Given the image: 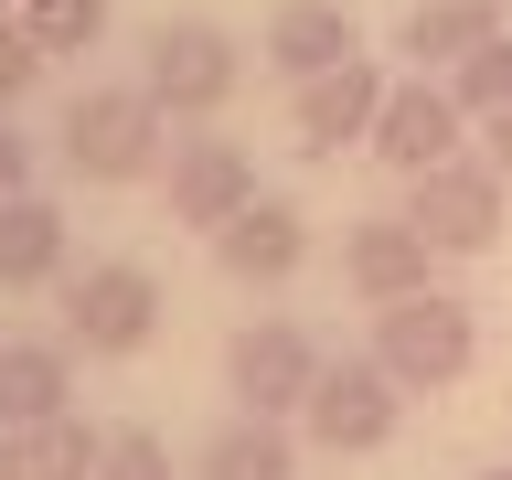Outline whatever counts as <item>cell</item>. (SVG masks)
<instances>
[{
	"mask_svg": "<svg viewBox=\"0 0 512 480\" xmlns=\"http://www.w3.org/2000/svg\"><path fill=\"white\" fill-rule=\"evenodd\" d=\"M54 160L75 182L96 192H128V182H160V160H171V118H160V96L128 75V86H75L54 107Z\"/></svg>",
	"mask_w": 512,
	"mask_h": 480,
	"instance_id": "cell-1",
	"label": "cell"
},
{
	"mask_svg": "<svg viewBox=\"0 0 512 480\" xmlns=\"http://www.w3.org/2000/svg\"><path fill=\"white\" fill-rule=\"evenodd\" d=\"M160 278L139 267V256H86L75 278L54 288V320H64V342L86 352V363H128V352H150L160 342Z\"/></svg>",
	"mask_w": 512,
	"mask_h": 480,
	"instance_id": "cell-2",
	"label": "cell"
},
{
	"mask_svg": "<svg viewBox=\"0 0 512 480\" xmlns=\"http://www.w3.org/2000/svg\"><path fill=\"white\" fill-rule=\"evenodd\" d=\"M139 86L160 96V118H214L224 96L246 86V43L224 22H203V11H182V22H150V43H139Z\"/></svg>",
	"mask_w": 512,
	"mask_h": 480,
	"instance_id": "cell-3",
	"label": "cell"
},
{
	"mask_svg": "<svg viewBox=\"0 0 512 480\" xmlns=\"http://www.w3.org/2000/svg\"><path fill=\"white\" fill-rule=\"evenodd\" d=\"M374 363L406 384V395H448V384L480 363V320H470V299L427 288V299H395V310H374Z\"/></svg>",
	"mask_w": 512,
	"mask_h": 480,
	"instance_id": "cell-4",
	"label": "cell"
},
{
	"mask_svg": "<svg viewBox=\"0 0 512 480\" xmlns=\"http://www.w3.org/2000/svg\"><path fill=\"white\" fill-rule=\"evenodd\" d=\"M395 214H406L438 256H491V246H502V224H512V182L480 150H459V160H438V171H416Z\"/></svg>",
	"mask_w": 512,
	"mask_h": 480,
	"instance_id": "cell-5",
	"label": "cell"
},
{
	"mask_svg": "<svg viewBox=\"0 0 512 480\" xmlns=\"http://www.w3.org/2000/svg\"><path fill=\"white\" fill-rule=\"evenodd\" d=\"M395 427H406V384L384 374L374 352H331L320 384H310V406H299V438L331 448V459H374Z\"/></svg>",
	"mask_w": 512,
	"mask_h": 480,
	"instance_id": "cell-6",
	"label": "cell"
},
{
	"mask_svg": "<svg viewBox=\"0 0 512 480\" xmlns=\"http://www.w3.org/2000/svg\"><path fill=\"white\" fill-rule=\"evenodd\" d=\"M320 331L310 320H246L235 342H224V395H235V416H278V427H299V406H310V384H320Z\"/></svg>",
	"mask_w": 512,
	"mask_h": 480,
	"instance_id": "cell-7",
	"label": "cell"
},
{
	"mask_svg": "<svg viewBox=\"0 0 512 480\" xmlns=\"http://www.w3.org/2000/svg\"><path fill=\"white\" fill-rule=\"evenodd\" d=\"M160 203H171V224H192V235L214 246L224 224L246 214V203H267V192H256L246 139H224V128H192V139H171V160H160Z\"/></svg>",
	"mask_w": 512,
	"mask_h": 480,
	"instance_id": "cell-8",
	"label": "cell"
},
{
	"mask_svg": "<svg viewBox=\"0 0 512 480\" xmlns=\"http://www.w3.org/2000/svg\"><path fill=\"white\" fill-rule=\"evenodd\" d=\"M384 96H395V75H384L374 54H352V64H331V75H310V86H288V139H299V160L374 150Z\"/></svg>",
	"mask_w": 512,
	"mask_h": 480,
	"instance_id": "cell-9",
	"label": "cell"
},
{
	"mask_svg": "<svg viewBox=\"0 0 512 480\" xmlns=\"http://www.w3.org/2000/svg\"><path fill=\"white\" fill-rule=\"evenodd\" d=\"M470 139H480V128H470V107L448 96V75H395V96H384V118H374V160L395 171V182L459 160Z\"/></svg>",
	"mask_w": 512,
	"mask_h": 480,
	"instance_id": "cell-10",
	"label": "cell"
},
{
	"mask_svg": "<svg viewBox=\"0 0 512 480\" xmlns=\"http://www.w3.org/2000/svg\"><path fill=\"white\" fill-rule=\"evenodd\" d=\"M427 267H438V246H427L406 214H352V224H342V288L363 299V310L427 299Z\"/></svg>",
	"mask_w": 512,
	"mask_h": 480,
	"instance_id": "cell-11",
	"label": "cell"
},
{
	"mask_svg": "<svg viewBox=\"0 0 512 480\" xmlns=\"http://www.w3.org/2000/svg\"><path fill=\"white\" fill-rule=\"evenodd\" d=\"M363 54V32H352L342 0H278L267 11V32H256V64L278 75V86H310V75H331V64Z\"/></svg>",
	"mask_w": 512,
	"mask_h": 480,
	"instance_id": "cell-12",
	"label": "cell"
},
{
	"mask_svg": "<svg viewBox=\"0 0 512 480\" xmlns=\"http://www.w3.org/2000/svg\"><path fill=\"white\" fill-rule=\"evenodd\" d=\"M214 267H224L235 288H288L299 267H310V214H299V203H278V192H267V203H246V214L214 235Z\"/></svg>",
	"mask_w": 512,
	"mask_h": 480,
	"instance_id": "cell-13",
	"label": "cell"
},
{
	"mask_svg": "<svg viewBox=\"0 0 512 480\" xmlns=\"http://www.w3.org/2000/svg\"><path fill=\"white\" fill-rule=\"evenodd\" d=\"M480 43H502V0H406L395 22V54H416V75H448Z\"/></svg>",
	"mask_w": 512,
	"mask_h": 480,
	"instance_id": "cell-14",
	"label": "cell"
},
{
	"mask_svg": "<svg viewBox=\"0 0 512 480\" xmlns=\"http://www.w3.org/2000/svg\"><path fill=\"white\" fill-rule=\"evenodd\" d=\"M75 416V342H0V427H43Z\"/></svg>",
	"mask_w": 512,
	"mask_h": 480,
	"instance_id": "cell-15",
	"label": "cell"
},
{
	"mask_svg": "<svg viewBox=\"0 0 512 480\" xmlns=\"http://www.w3.org/2000/svg\"><path fill=\"white\" fill-rule=\"evenodd\" d=\"M75 278V256H64V203L22 192V203H0V288H64Z\"/></svg>",
	"mask_w": 512,
	"mask_h": 480,
	"instance_id": "cell-16",
	"label": "cell"
},
{
	"mask_svg": "<svg viewBox=\"0 0 512 480\" xmlns=\"http://www.w3.org/2000/svg\"><path fill=\"white\" fill-rule=\"evenodd\" d=\"M192 480H299V427H278V416H224L214 438H203V459H192Z\"/></svg>",
	"mask_w": 512,
	"mask_h": 480,
	"instance_id": "cell-17",
	"label": "cell"
},
{
	"mask_svg": "<svg viewBox=\"0 0 512 480\" xmlns=\"http://www.w3.org/2000/svg\"><path fill=\"white\" fill-rule=\"evenodd\" d=\"M96 427L86 416H43V427H0V480H96Z\"/></svg>",
	"mask_w": 512,
	"mask_h": 480,
	"instance_id": "cell-18",
	"label": "cell"
},
{
	"mask_svg": "<svg viewBox=\"0 0 512 480\" xmlns=\"http://www.w3.org/2000/svg\"><path fill=\"white\" fill-rule=\"evenodd\" d=\"M43 75H54V54H43V32H32L22 11L0 0V118H22V96L43 86Z\"/></svg>",
	"mask_w": 512,
	"mask_h": 480,
	"instance_id": "cell-19",
	"label": "cell"
},
{
	"mask_svg": "<svg viewBox=\"0 0 512 480\" xmlns=\"http://www.w3.org/2000/svg\"><path fill=\"white\" fill-rule=\"evenodd\" d=\"M448 96L470 107V128L491 118V107H512V32H502V43H480L470 64H448Z\"/></svg>",
	"mask_w": 512,
	"mask_h": 480,
	"instance_id": "cell-20",
	"label": "cell"
},
{
	"mask_svg": "<svg viewBox=\"0 0 512 480\" xmlns=\"http://www.w3.org/2000/svg\"><path fill=\"white\" fill-rule=\"evenodd\" d=\"M32 32H43V54H86L96 32H107V0H11Z\"/></svg>",
	"mask_w": 512,
	"mask_h": 480,
	"instance_id": "cell-21",
	"label": "cell"
},
{
	"mask_svg": "<svg viewBox=\"0 0 512 480\" xmlns=\"http://www.w3.org/2000/svg\"><path fill=\"white\" fill-rule=\"evenodd\" d=\"M96 480H171V438H160V427H107Z\"/></svg>",
	"mask_w": 512,
	"mask_h": 480,
	"instance_id": "cell-22",
	"label": "cell"
},
{
	"mask_svg": "<svg viewBox=\"0 0 512 480\" xmlns=\"http://www.w3.org/2000/svg\"><path fill=\"white\" fill-rule=\"evenodd\" d=\"M32 192V139H22V118H0V203H22Z\"/></svg>",
	"mask_w": 512,
	"mask_h": 480,
	"instance_id": "cell-23",
	"label": "cell"
},
{
	"mask_svg": "<svg viewBox=\"0 0 512 480\" xmlns=\"http://www.w3.org/2000/svg\"><path fill=\"white\" fill-rule=\"evenodd\" d=\"M480 160L512 182V107H491V118H480Z\"/></svg>",
	"mask_w": 512,
	"mask_h": 480,
	"instance_id": "cell-24",
	"label": "cell"
},
{
	"mask_svg": "<svg viewBox=\"0 0 512 480\" xmlns=\"http://www.w3.org/2000/svg\"><path fill=\"white\" fill-rule=\"evenodd\" d=\"M480 480H512V470H480Z\"/></svg>",
	"mask_w": 512,
	"mask_h": 480,
	"instance_id": "cell-25",
	"label": "cell"
}]
</instances>
